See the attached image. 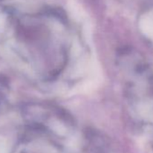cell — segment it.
<instances>
[{
	"label": "cell",
	"instance_id": "6da1fadb",
	"mask_svg": "<svg viewBox=\"0 0 153 153\" xmlns=\"http://www.w3.org/2000/svg\"><path fill=\"white\" fill-rule=\"evenodd\" d=\"M140 27L143 34L153 41V11H149L141 16Z\"/></svg>",
	"mask_w": 153,
	"mask_h": 153
}]
</instances>
